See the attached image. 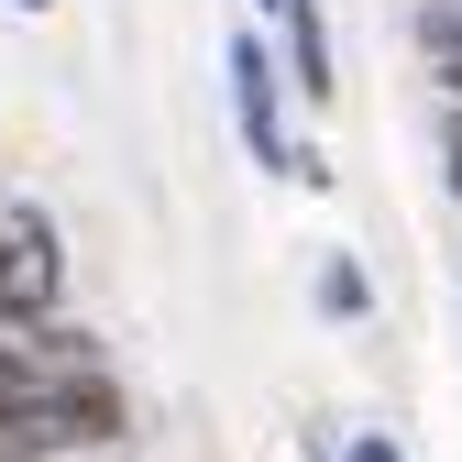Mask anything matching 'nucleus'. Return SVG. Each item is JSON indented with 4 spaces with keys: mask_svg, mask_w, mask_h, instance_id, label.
<instances>
[{
    "mask_svg": "<svg viewBox=\"0 0 462 462\" xmlns=\"http://www.w3.org/2000/svg\"><path fill=\"white\" fill-rule=\"evenodd\" d=\"M220 67H231V122H243V154L264 165V177L330 188V154L286 133V88H275V55H264V33H231V55H220Z\"/></svg>",
    "mask_w": 462,
    "mask_h": 462,
    "instance_id": "obj_1",
    "label": "nucleus"
},
{
    "mask_svg": "<svg viewBox=\"0 0 462 462\" xmlns=\"http://www.w3.org/2000/svg\"><path fill=\"white\" fill-rule=\"evenodd\" d=\"M55 298H67V243L33 199H12L0 209V319H55Z\"/></svg>",
    "mask_w": 462,
    "mask_h": 462,
    "instance_id": "obj_2",
    "label": "nucleus"
},
{
    "mask_svg": "<svg viewBox=\"0 0 462 462\" xmlns=\"http://www.w3.org/2000/svg\"><path fill=\"white\" fill-rule=\"evenodd\" d=\"M264 55H275V88H298L309 110L341 99V67H330V23H319V0H286V12L264 23Z\"/></svg>",
    "mask_w": 462,
    "mask_h": 462,
    "instance_id": "obj_3",
    "label": "nucleus"
},
{
    "mask_svg": "<svg viewBox=\"0 0 462 462\" xmlns=\"http://www.w3.org/2000/svg\"><path fill=\"white\" fill-rule=\"evenodd\" d=\"M309 298H319V319H364L374 309V275L353 254H319V286H309Z\"/></svg>",
    "mask_w": 462,
    "mask_h": 462,
    "instance_id": "obj_4",
    "label": "nucleus"
},
{
    "mask_svg": "<svg viewBox=\"0 0 462 462\" xmlns=\"http://www.w3.org/2000/svg\"><path fill=\"white\" fill-rule=\"evenodd\" d=\"M419 55H430V78L462 67V0H419Z\"/></svg>",
    "mask_w": 462,
    "mask_h": 462,
    "instance_id": "obj_5",
    "label": "nucleus"
},
{
    "mask_svg": "<svg viewBox=\"0 0 462 462\" xmlns=\"http://www.w3.org/2000/svg\"><path fill=\"white\" fill-rule=\"evenodd\" d=\"M341 462H408V451H396L385 430H353V440H341Z\"/></svg>",
    "mask_w": 462,
    "mask_h": 462,
    "instance_id": "obj_6",
    "label": "nucleus"
},
{
    "mask_svg": "<svg viewBox=\"0 0 462 462\" xmlns=\"http://www.w3.org/2000/svg\"><path fill=\"white\" fill-rule=\"evenodd\" d=\"M440 165H451V199H462V110H440Z\"/></svg>",
    "mask_w": 462,
    "mask_h": 462,
    "instance_id": "obj_7",
    "label": "nucleus"
},
{
    "mask_svg": "<svg viewBox=\"0 0 462 462\" xmlns=\"http://www.w3.org/2000/svg\"><path fill=\"white\" fill-rule=\"evenodd\" d=\"M440 99H451V110H462V67H440Z\"/></svg>",
    "mask_w": 462,
    "mask_h": 462,
    "instance_id": "obj_8",
    "label": "nucleus"
},
{
    "mask_svg": "<svg viewBox=\"0 0 462 462\" xmlns=\"http://www.w3.org/2000/svg\"><path fill=\"white\" fill-rule=\"evenodd\" d=\"M12 12H55V0H12Z\"/></svg>",
    "mask_w": 462,
    "mask_h": 462,
    "instance_id": "obj_9",
    "label": "nucleus"
},
{
    "mask_svg": "<svg viewBox=\"0 0 462 462\" xmlns=\"http://www.w3.org/2000/svg\"><path fill=\"white\" fill-rule=\"evenodd\" d=\"M254 12H264V23H275V12H286V0H254Z\"/></svg>",
    "mask_w": 462,
    "mask_h": 462,
    "instance_id": "obj_10",
    "label": "nucleus"
}]
</instances>
